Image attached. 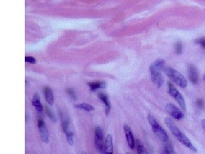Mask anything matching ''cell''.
I'll return each mask as SVG.
<instances>
[{
	"label": "cell",
	"mask_w": 205,
	"mask_h": 154,
	"mask_svg": "<svg viewBox=\"0 0 205 154\" xmlns=\"http://www.w3.org/2000/svg\"><path fill=\"white\" fill-rule=\"evenodd\" d=\"M165 123H166L167 127L169 128V130L171 131L172 135H173L181 144H183L185 147H186L187 148H189V149H191L193 152H195V153L197 152V148L192 145V143L190 141V140L187 138V136L184 135V134L180 131V129L178 128V126L176 125V123L174 122V121H173L171 117H166V118H165Z\"/></svg>",
	"instance_id": "6da1fadb"
},
{
	"label": "cell",
	"mask_w": 205,
	"mask_h": 154,
	"mask_svg": "<svg viewBox=\"0 0 205 154\" xmlns=\"http://www.w3.org/2000/svg\"><path fill=\"white\" fill-rule=\"evenodd\" d=\"M162 71L173 81L174 83L177 84L179 87L186 88L187 87V80L180 72L174 70L172 67H164Z\"/></svg>",
	"instance_id": "7a4b0ae2"
},
{
	"label": "cell",
	"mask_w": 205,
	"mask_h": 154,
	"mask_svg": "<svg viewBox=\"0 0 205 154\" xmlns=\"http://www.w3.org/2000/svg\"><path fill=\"white\" fill-rule=\"evenodd\" d=\"M147 119L150 127L152 128V131L154 132V134L157 136V138L162 143H166L167 141H169V138H168V135L166 133V131L161 127V125L157 122V121L156 120V118L153 115L149 114L147 116Z\"/></svg>",
	"instance_id": "3957f363"
},
{
	"label": "cell",
	"mask_w": 205,
	"mask_h": 154,
	"mask_svg": "<svg viewBox=\"0 0 205 154\" xmlns=\"http://www.w3.org/2000/svg\"><path fill=\"white\" fill-rule=\"evenodd\" d=\"M167 87H168V93L178 102V104H179V106L181 107V109L183 110L184 111H186V101H185V98L182 96V94L179 93L178 90L176 89V87H175L171 82H167Z\"/></svg>",
	"instance_id": "277c9868"
},
{
	"label": "cell",
	"mask_w": 205,
	"mask_h": 154,
	"mask_svg": "<svg viewBox=\"0 0 205 154\" xmlns=\"http://www.w3.org/2000/svg\"><path fill=\"white\" fill-rule=\"evenodd\" d=\"M94 137H95V145L97 149L100 153H104V146H105V139L103 136V131L100 127H96L94 130Z\"/></svg>",
	"instance_id": "5b68a950"
},
{
	"label": "cell",
	"mask_w": 205,
	"mask_h": 154,
	"mask_svg": "<svg viewBox=\"0 0 205 154\" xmlns=\"http://www.w3.org/2000/svg\"><path fill=\"white\" fill-rule=\"evenodd\" d=\"M150 79L151 81L155 84V86L157 88H160L164 83V78L161 75V70H150Z\"/></svg>",
	"instance_id": "8992f818"
},
{
	"label": "cell",
	"mask_w": 205,
	"mask_h": 154,
	"mask_svg": "<svg viewBox=\"0 0 205 154\" xmlns=\"http://www.w3.org/2000/svg\"><path fill=\"white\" fill-rule=\"evenodd\" d=\"M165 110L173 118H175L177 120H180L184 117L183 112L179 109H178L173 104H167L166 106H165Z\"/></svg>",
	"instance_id": "52a82bcc"
},
{
	"label": "cell",
	"mask_w": 205,
	"mask_h": 154,
	"mask_svg": "<svg viewBox=\"0 0 205 154\" xmlns=\"http://www.w3.org/2000/svg\"><path fill=\"white\" fill-rule=\"evenodd\" d=\"M38 130H39L41 140L43 141L44 143L47 144L49 142V132H48V130L46 128L44 120L41 117H38Z\"/></svg>",
	"instance_id": "ba28073f"
},
{
	"label": "cell",
	"mask_w": 205,
	"mask_h": 154,
	"mask_svg": "<svg viewBox=\"0 0 205 154\" xmlns=\"http://www.w3.org/2000/svg\"><path fill=\"white\" fill-rule=\"evenodd\" d=\"M187 72H188V77L191 82L193 84H197L198 81V70L195 65L193 64H189L187 66Z\"/></svg>",
	"instance_id": "9c48e42d"
},
{
	"label": "cell",
	"mask_w": 205,
	"mask_h": 154,
	"mask_svg": "<svg viewBox=\"0 0 205 154\" xmlns=\"http://www.w3.org/2000/svg\"><path fill=\"white\" fill-rule=\"evenodd\" d=\"M123 129H124V132H125L126 139H127L129 147L131 148V149H133L135 147V140L134 137H133V132H132V129L127 124L124 125Z\"/></svg>",
	"instance_id": "30bf717a"
},
{
	"label": "cell",
	"mask_w": 205,
	"mask_h": 154,
	"mask_svg": "<svg viewBox=\"0 0 205 154\" xmlns=\"http://www.w3.org/2000/svg\"><path fill=\"white\" fill-rule=\"evenodd\" d=\"M98 98L102 101L104 105H105V115L106 116H108L110 113V109H111V105H110V102L109 101V98L106 94L102 93H99L97 94Z\"/></svg>",
	"instance_id": "8fae6325"
},
{
	"label": "cell",
	"mask_w": 205,
	"mask_h": 154,
	"mask_svg": "<svg viewBox=\"0 0 205 154\" xmlns=\"http://www.w3.org/2000/svg\"><path fill=\"white\" fill-rule=\"evenodd\" d=\"M104 154H113V138L112 135H108L105 139Z\"/></svg>",
	"instance_id": "7c38bea8"
},
{
	"label": "cell",
	"mask_w": 205,
	"mask_h": 154,
	"mask_svg": "<svg viewBox=\"0 0 205 154\" xmlns=\"http://www.w3.org/2000/svg\"><path fill=\"white\" fill-rule=\"evenodd\" d=\"M32 105L33 107L35 108V110L38 111V112H42L43 111V106H42V104L40 102V97L38 95V93H35L33 97H32Z\"/></svg>",
	"instance_id": "4fadbf2b"
},
{
	"label": "cell",
	"mask_w": 205,
	"mask_h": 154,
	"mask_svg": "<svg viewBox=\"0 0 205 154\" xmlns=\"http://www.w3.org/2000/svg\"><path fill=\"white\" fill-rule=\"evenodd\" d=\"M44 94H45V98L46 102L49 104H53L54 103V96H53V93L52 90L50 87H44Z\"/></svg>",
	"instance_id": "5bb4252c"
},
{
	"label": "cell",
	"mask_w": 205,
	"mask_h": 154,
	"mask_svg": "<svg viewBox=\"0 0 205 154\" xmlns=\"http://www.w3.org/2000/svg\"><path fill=\"white\" fill-rule=\"evenodd\" d=\"M88 87H90L91 90L93 92L97 89H102L105 87V82H102V81H93V82H88L87 83Z\"/></svg>",
	"instance_id": "9a60e30c"
},
{
	"label": "cell",
	"mask_w": 205,
	"mask_h": 154,
	"mask_svg": "<svg viewBox=\"0 0 205 154\" xmlns=\"http://www.w3.org/2000/svg\"><path fill=\"white\" fill-rule=\"evenodd\" d=\"M74 107L76 109L80 110H84L86 111H88V112H91V111H93L95 108L91 105V104H89L87 103H82V104H75Z\"/></svg>",
	"instance_id": "2e32d148"
},
{
	"label": "cell",
	"mask_w": 205,
	"mask_h": 154,
	"mask_svg": "<svg viewBox=\"0 0 205 154\" xmlns=\"http://www.w3.org/2000/svg\"><path fill=\"white\" fill-rule=\"evenodd\" d=\"M135 146L137 147L138 154H148L146 148L145 147V146L139 140H135Z\"/></svg>",
	"instance_id": "e0dca14e"
},
{
	"label": "cell",
	"mask_w": 205,
	"mask_h": 154,
	"mask_svg": "<svg viewBox=\"0 0 205 154\" xmlns=\"http://www.w3.org/2000/svg\"><path fill=\"white\" fill-rule=\"evenodd\" d=\"M66 135V138H67V142L69 143V145L73 146L74 145V135H73V132L71 131L70 128H69L65 132Z\"/></svg>",
	"instance_id": "ac0fdd59"
},
{
	"label": "cell",
	"mask_w": 205,
	"mask_h": 154,
	"mask_svg": "<svg viewBox=\"0 0 205 154\" xmlns=\"http://www.w3.org/2000/svg\"><path fill=\"white\" fill-rule=\"evenodd\" d=\"M163 144H164V149H165V152H166L167 154H176L173 145L170 141H167V142L163 143Z\"/></svg>",
	"instance_id": "d6986e66"
},
{
	"label": "cell",
	"mask_w": 205,
	"mask_h": 154,
	"mask_svg": "<svg viewBox=\"0 0 205 154\" xmlns=\"http://www.w3.org/2000/svg\"><path fill=\"white\" fill-rule=\"evenodd\" d=\"M45 111L46 115L51 119L52 122H56V117H55V114L53 113V111L51 110L50 108L48 107H45Z\"/></svg>",
	"instance_id": "ffe728a7"
},
{
	"label": "cell",
	"mask_w": 205,
	"mask_h": 154,
	"mask_svg": "<svg viewBox=\"0 0 205 154\" xmlns=\"http://www.w3.org/2000/svg\"><path fill=\"white\" fill-rule=\"evenodd\" d=\"M175 52L177 54H181L182 53V44L181 42H177L175 45Z\"/></svg>",
	"instance_id": "44dd1931"
},
{
	"label": "cell",
	"mask_w": 205,
	"mask_h": 154,
	"mask_svg": "<svg viewBox=\"0 0 205 154\" xmlns=\"http://www.w3.org/2000/svg\"><path fill=\"white\" fill-rule=\"evenodd\" d=\"M66 91H67V93H68L69 95H70L74 99L76 98V94H75V91H74V90L72 89V88H68Z\"/></svg>",
	"instance_id": "7402d4cb"
},
{
	"label": "cell",
	"mask_w": 205,
	"mask_h": 154,
	"mask_svg": "<svg viewBox=\"0 0 205 154\" xmlns=\"http://www.w3.org/2000/svg\"><path fill=\"white\" fill-rule=\"evenodd\" d=\"M195 42L197 44H199L201 45L204 49H205V38H198V39H196Z\"/></svg>",
	"instance_id": "603a6c76"
},
{
	"label": "cell",
	"mask_w": 205,
	"mask_h": 154,
	"mask_svg": "<svg viewBox=\"0 0 205 154\" xmlns=\"http://www.w3.org/2000/svg\"><path fill=\"white\" fill-rule=\"evenodd\" d=\"M25 62L28 63V64H36V59H35V58H33L32 57H26Z\"/></svg>",
	"instance_id": "cb8c5ba5"
},
{
	"label": "cell",
	"mask_w": 205,
	"mask_h": 154,
	"mask_svg": "<svg viewBox=\"0 0 205 154\" xmlns=\"http://www.w3.org/2000/svg\"><path fill=\"white\" fill-rule=\"evenodd\" d=\"M197 104H198V105L199 107H203L204 103H203V100H202V99H198V100H197Z\"/></svg>",
	"instance_id": "d4e9b609"
},
{
	"label": "cell",
	"mask_w": 205,
	"mask_h": 154,
	"mask_svg": "<svg viewBox=\"0 0 205 154\" xmlns=\"http://www.w3.org/2000/svg\"><path fill=\"white\" fill-rule=\"evenodd\" d=\"M202 126H203V128H204V130L205 131V119H204V120H202Z\"/></svg>",
	"instance_id": "484cf974"
},
{
	"label": "cell",
	"mask_w": 205,
	"mask_h": 154,
	"mask_svg": "<svg viewBox=\"0 0 205 154\" xmlns=\"http://www.w3.org/2000/svg\"><path fill=\"white\" fill-rule=\"evenodd\" d=\"M81 154H86V153L85 152H82V153H81Z\"/></svg>",
	"instance_id": "4316f807"
},
{
	"label": "cell",
	"mask_w": 205,
	"mask_h": 154,
	"mask_svg": "<svg viewBox=\"0 0 205 154\" xmlns=\"http://www.w3.org/2000/svg\"><path fill=\"white\" fill-rule=\"evenodd\" d=\"M204 81H205V74H204Z\"/></svg>",
	"instance_id": "83f0119b"
},
{
	"label": "cell",
	"mask_w": 205,
	"mask_h": 154,
	"mask_svg": "<svg viewBox=\"0 0 205 154\" xmlns=\"http://www.w3.org/2000/svg\"><path fill=\"white\" fill-rule=\"evenodd\" d=\"M127 154H131V153H127Z\"/></svg>",
	"instance_id": "f1b7e54d"
}]
</instances>
